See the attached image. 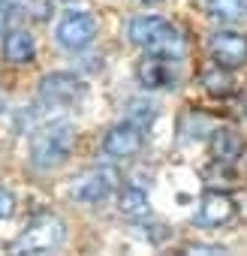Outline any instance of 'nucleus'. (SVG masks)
Here are the masks:
<instances>
[{
  "instance_id": "obj_1",
  "label": "nucleus",
  "mask_w": 247,
  "mask_h": 256,
  "mask_svg": "<svg viewBox=\"0 0 247 256\" xmlns=\"http://www.w3.org/2000/svg\"><path fill=\"white\" fill-rule=\"evenodd\" d=\"M130 42L145 48L148 54H160V58H169V60L184 58V36L178 34V28H172L160 16L133 18L130 22Z\"/></svg>"
},
{
  "instance_id": "obj_2",
  "label": "nucleus",
  "mask_w": 247,
  "mask_h": 256,
  "mask_svg": "<svg viewBox=\"0 0 247 256\" xmlns=\"http://www.w3.org/2000/svg\"><path fill=\"white\" fill-rule=\"evenodd\" d=\"M76 148V126L70 120L46 124L30 136V163L36 169H58Z\"/></svg>"
},
{
  "instance_id": "obj_3",
  "label": "nucleus",
  "mask_w": 247,
  "mask_h": 256,
  "mask_svg": "<svg viewBox=\"0 0 247 256\" xmlns=\"http://www.w3.org/2000/svg\"><path fill=\"white\" fill-rule=\"evenodd\" d=\"M66 241V226L54 217V214H40L16 241H12V253H48L58 250Z\"/></svg>"
},
{
  "instance_id": "obj_4",
  "label": "nucleus",
  "mask_w": 247,
  "mask_h": 256,
  "mask_svg": "<svg viewBox=\"0 0 247 256\" xmlns=\"http://www.w3.org/2000/svg\"><path fill=\"white\" fill-rule=\"evenodd\" d=\"M118 184H120V172L114 166H90L72 178L70 193L82 205H96V202H106L118 190Z\"/></svg>"
},
{
  "instance_id": "obj_5",
  "label": "nucleus",
  "mask_w": 247,
  "mask_h": 256,
  "mask_svg": "<svg viewBox=\"0 0 247 256\" xmlns=\"http://www.w3.org/2000/svg\"><path fill=\"white\" fill-rule=\"evenodd\" d=\"M58 42L66 48V52H82L94 42L96 36V18L88 16V12H70L60 18L58 30H54Z\"/></svg>"
},
{
  "instance_id": "obj_6",
  "label": "nucleus",
  "mask_w": 247,
  "mask_h": 256,
  "mask_svg": "<svg viewBox=\"0 0 247 256\" xmlns=\"http://www.w3.org/2000/svg\"><path fill=\"white\" fill-rule=\"evenodd\" d=\"M142 145H145V136H142L139 126L130 124V120L114 124L112 130L106 133V139H102V151L108 157H114V160H130V157H136L142 151Z\"/></svg>"
},
{
  "instance_id": "obj_7",
  "label": "nucleus",
  "mask_w": 247,
  "mask_h": 256,
  "mask_svg": "<svg viewBox=\"0 0 247 256\" xmlns=\"http://www.w3.org/2000/svg\"><path fill=\"white\" fill-rule=\"evenodd\" d=\"M84 94V82L72 72H52L40 82V96L48 106H66Z\"/></svg>"
},
{
  "instance_id": "obj_8",
  "label": "nucleus",
  "mask_w": 247,
  "mask_h": 256,
  "mask_svg": "<svg viewBox=\"0 0 247 256\" xmlns=\"http://www.w3.org/2000/svg\"><path fill=\"white\" fill-rule=\"evenodd\" d=\"M208 52L211 58L226 66V70H235L247 60V36L241 34H232V30H217L211 40H208Z\"/></svg>"
},
{
  "instance_id": "obj_9",
  "label": "nucleus",
  "mask_w": 247,
  "mask_h": 256,
  "mask_svg": "<svg viewBox=\"0 0 247 256\" xmlns=\"http://www.w3.org/2000/svg\"><path fill=\"white\" fill-rule=\"evenodd\" d=\"M136 76H139L145 90H157V88H172L175 84L172 64H169V58H160V54H145V60H139V66H136Z\"/></svg>"
},
{
  "instance_id": "obj_10",
  "label": "nucleus",
  "mask_w": 247,
  "mask_h": 256,
  "mask_svg": "<svg viewBox=\"0 0 247 256\" xmlns=\"http://www.w3.org/2000/svg\"><path fill=\"white\" fill-rule=\"evenodd\" d=\"M232 214H235V202L220 190H208L199 202V223H205V226H220V223L232 220Z\"/></svg>"
},
{
  "instance_id": "obj_11",
  "label": "nucleus",
  "mask_w": 247,
  "mask_h": 256,
  "mask_svg": "<svg viewBox=\"0 0 247 256\" xmlns=\"http://www.w3.org/2000/svg\"><path fill=\"white\" fill-rule=\"evenodd\" d=\"M241 151H244V145H241V139L232 130H214V136H211V154H214V160L220 166H232L241 157Z\"/></svg>"
},
{
  "instance_id": "obj_12",
  "label": "nucleus",
  "mask_w": 247,
  "mask_h": 256,
  "mask_svg": "<svg viewBox=\"0 0 247 256\" xmlns=\"http://www.w3.org/2000/svg\"><path fill=\"white\" fill-rule=\"evenodd\" d=\"M34 52H36V46H34V36L28 30H10L6 34V42H4L6 60H12V64H30Z\"/></svg>"
},
{
  "instance_id": "obj_13",
  "label": "nucleus",
  "mask_w": 247,
  "mask_h": 256,
  "mask_svg": "<svg viewBox=\"0 0 247 256\" xmlns=\"http://www.w3.org/2000/svg\"><path fill=\"white\" fill-rule=\"evenodd\" d=\"M118 211L124 217H145L148 214V193L142 187H124L118 196Z\"/></svg>"
},
{
  "instance_id": "obj_14",
  "label": "nucleus",
  "mask_w": 247,
  "mask_h": 256,
  "mask_svg": "<svg viewBox=\"0 0 247 256\" xmlns=\"http://www.w3.org/2000/svg\"><path fill=\"white\" fill-rule=\"evenodd\" d=\"M199 6L217 22H235L244 12V0H199Z\"/></svg>"
},
{
  "instance_id": "obj_15",
  "label": "nucleus",
  "mask_w": 247,
  "mask_h": 256,
  "mask_svg": "<svg viewBox=\"0 0 247 256\" xmlns=\"http://www.w3.org/2000/svg\"><path fill=\"white\" fill-rule=\"evenodd\" d=\"M202 84H205V90L211 94V96H229L232 90H235V82H232V76L226 72V66H214V70H205L202 72Z\"/></svg>"
},
{
  "instance_id": "obj_16",
  "label": "nucleus",
  "mask_w": 247,
  "mask_h": 256,
  "mask_svg": "<svg viewBox=\"0 0 247 256\" xmlns=\"http://www.w3.org/2000/svg\"><path fill=\"white\" fill-rule=\"evenodd\" d=\"M154 106L148 102V100H130L127 102V120L130 124H136L139 130H148V126L154 124Z\"/></svg>"
},
{
  "instance_id": "obj_17",
  "label": "nucleus",
  "mask_w": 247,
  "mask_h": 256,
  "mask_svg": "<svg viewBox=\"0 0 247 256\" xmlns=\"http://www.w3.org/2000/svg\"><path fill=\"white\" fill-rule=\"evenodd\" d=\"M16 214V196L0 187V220H10Z\"/></svg>"
},
{
  "instance_id": "obj_18",
  "label": "nucleus",
  "mask_w": 247,
  "mask_h": 256,
  "mask_svg": "<svg viewBox=\"0 0 247 256\" xmlns=\"http://www.w3.org/2000/svg\"><path fill=\"white\" fill-rule=\"evenodd\" d=\"M187 253H226L223 247H217V244H190V247H184Z\"/></svg>"
},
{
  "instance_id": "obj_19",
  "label": "nucleus",
  "mask_w": 247,
  "mask_h": 256,
  "mask_svg": "<svg viewBox=\"0 0 247 256\" xmlns=\"http://www.w3.org/2000/svg\"><path fill=\"white\" fill-rule=\"evenodd\" d=\"M142 4H160V0H142Z\"/></svg>"
},
{
  "instance_id": "obj_20",
  "label": "nucleus",
  "mask_w": 247,
  "mask_h": 256,
  "mask_svg": "<svg viewBox=\"0 0 247 256\" xmlns=\"http://www.w3.org/2000/svg\"><path fill=\"white\" fill-rule=\"evenodd\" d=\"M0 112H4V96H0Z\"/></svg>"
}]
</instances>
